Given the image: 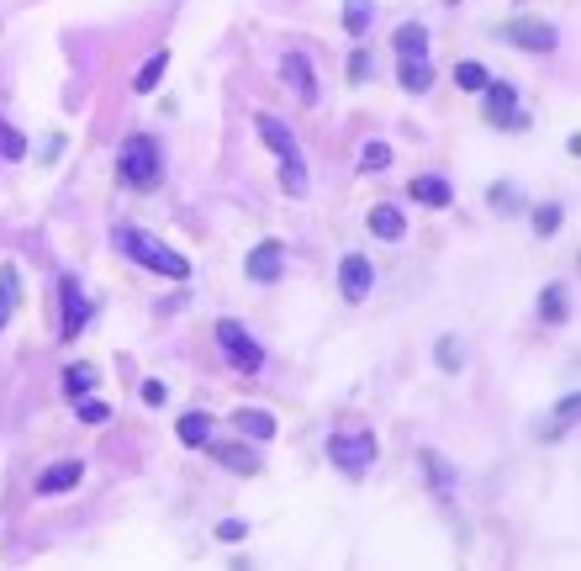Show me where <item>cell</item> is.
Instances as JSON below:
<instances>
[{
    "label": "cell",
    "mask_w": 581,
    "mask_h": 571,
    "mask_svg": "<svg viewBox=\"0 0 581 571\" xmlns=\"http://www.w3.org/2000/svg\"><path fill=\"white\" fill-rule=\"evenodd\" d=\"M217 455V466H228V471H238V476H254L259 471V455L249 450V445H206Z\"/></svg>",
    "instance_id": "9a60e30c"
},
{
    "label": "cell",
    "mask_w": 581,
    "mask_h": 571,
    "mask_svg": "<svg viewBox=\"0 0 581 571\" xmlns=\"http://www.w3.org/2000/svg\"><path fill=\"white\" fill-rule=\"evenodd\" d=\"M117 249L127 260H138L143 270L164 275V281H191V260H180L170 244H159V238H148L143 228H117Z\"/></svg>",
    "instance_id": "6da1fadb"
},
{
    "label": "cell",
    "mask_w": 581,
    "mask_h": 571,
    "mask_svg": "<svg viewBox=\"0 0 581 571\" xmlns=\"http://www.w3.org/2000/svg\"><path fill=\"white\" fill-rule=\"evenodd\" d=\"M143 402H148V408H164V402H170V392H164V381H143Z\"/></svg>",
    "instance_id": "4dcf8cb0"
},
{
    "label": "cell",
    "mask_w": 581,
    "mask_h": 571,
    "mask_svg": "<svg viewBox=\"0 0 581 571\" xmlns=\"http://www.w3.org/2000/svg\"><path fill=\"white\" fill-rule=\"evenodd\" d=\"M539 312H545V323H566V291H560V286H545Z\"/></svg>",
    "instance_id": "7402d4cb"
},
{
    "label": "cell",
    "mask_w": 581,
    "mask_h": 571,
    "mask_svg": "<svg viewBox=\"0 0 581 571\" xmlns=\"http://www.w3.org/2000/svg\"><path fill=\"white\" fill-rule=\"evenodd\" d=\"M164 64H170V53H164V48H159V53H148V64L133 75V90H138V96H148V90L164 80Z\"/></svg>",
    "instance_id": "ffe728a7"
},
{
    "label": "cell",
    "mask_w": 581,
    "mask_h": 571,
    "mask_svg": "<svg viewBox=\"0 0 581 571\" xmlns=\"http://www.w3.org/2000/svg\"><path fill=\"white\" fill-rule=\"evenodd\" d=\"M534 228H539V233H555V228H560V207H539V212H534Z\"/></svg>",
    "instance_id": "f546056e"
},
{
    "label": "cell",
    "mask_w": 581,
    "mask_h": 571,
    "mask_svg": "<svg viewBox=\"0 0 581 571\" xmlns=\"http://www.w3.org/2000/svg\"><path fill=\"white\" fill-rule=\"evenodd\" d=\"M397 53H402V85L423 96V90L434 85V64H428V32L418 22L397 27Z\"/></svg>",
    "instance_id": "7a4b0ae2"
},
{
    "label": "cell",
    "mask_w": 581,
    "mask_h": 571,
    "mask_svg": "<svg viewBox=\"0 0 581 571\" xmlns=\"http://www.w3.org/2000/svg\"><path fill=\"white\" fill-rule=\"evenodd\" d=\"M217 344L228 349V360L238 365V371H249V376L259 371V365H265V349H259L249 334H243V328H238L233 318H222V323H217Z\"/></svg>",
    "instance_id": "52a82bcc"
},
{
    "label": "cell",
    "mask_w": 581,
    "mask_h": 571,
    "mask_svg": "<svg viewBox=\"0 0 581 571\" xmlns=\"http://www.w3.org/2000/svg\"><path fill=\"white\" fill-rule=\"evenodd\" d=\"M280 186L286 196H307V164H280Z\"/></svg>",
    "instance_id": "d4e9b609"
},
{
    "label": "cell",
    "mask_w": 581,
    "mask_h": 571,
    "mask_svg": "<svg viewBox=\"0 0 581 571\" xmlns=\"http://www.w3.org/2000/svg\"><path fill=\"white\" fill-rule=\"evenodd\" d=\"M370 233L386 238V244H397V238L407 233V217L391 207V201H381V207H370Z\"/></svg>",
    "instance_id": "5bb4252c"
},
{
    "label": "cell",
    "mask_w": 581,
    "mask_h": 571,
    "mask_svg": "<svg viewBox=\"0 0 581 571\" xmlns=\"http://www.w3.org/2000/svg\"><path fill=\"white\" fill-rule=\"evenodd\" d=\"M106 418H111L106 402H96V397H85V402H80V423H106Z\"/></svg>",
    "instance_id": "f1b7e54d"
},
{
    "label": "cell",
    "mask_w": 581,
    "mask_h": 571,
    "mask_svg": "<svg viewBox=\"0 0 581 571\" xmlns=\"http://www.w3.org/2000/svg\"><path fill=\"white\" fill-rule=\"evenodd\" d=\"M90 312H96V307L85 302L80 281H74V275H64V281H59V334H64V339H80V328L90 323Z\"/></svg>",
    "instance_id": "8992f818"
},
{
    "label": "cell",
    "mask_w": 581,
    "mask_h": 571,
    "mask_svg": "<svg viewBox=\"0 0 581 571\" xmlns=\"http://www.w3.org/2000/svg\"><path fill=\"white\" fill-rule=\"evenodd\" d=\"M376 22V0H344V27L349 32H365Z\"/></svg>",
    "instance_id": "44dd1931"
},
{
    "label": "cell",
    "mask_w": 581,
    "mask_h": 571,
    "mask_svg": "<svg viewBox=\"0 0 581 571\" xmlns=\"http://www.w3.org/2000/svg\"><path fill=\"white\" fill-rule=\"evenodd\" d=\"M486 80H492V75H486L481 64H460V69H455V85H460V90H481Z\"/></svg>",
    "instance_id": "4316f807"
},
{
    "label": "cell",
    "mask_w": 581,
    "mask_h": 571,
    "mask_svg": "<svg viewBox=\"0 0 581 571\" xmlns=\"http://www.w3.org/2000/svg\"><path fill=\"white\" fill-rule=\"evenodd\" d=\"M280 75H286V85L296 90V96H302V106H317L323 96H317V75H312V59L307 53H286V59H280Z\"/></svg>",
    "instance_id": "9c48e42d"
},
{
    "label": "cell",
    "mask_w": 581,
    "mask_h": 571,
    "mask_svg": "<svg viewBox=\"0 0 581 571\" xmlns=\"http://www.w3.org/2000/svg\"><path fill=\"white\" fill-rule=\"evenodd\" d=\"M64 386H69V397H85L90 386H96V371H90V365H74V371L64 376Z\"/></svg>",
    "instance_id": "484cf974"
},
{
    "label": "cell",
    "mask_w": 581,
    "mask_h": 571,
    "mask_svg": "<svg viewBox=\"0 0 581 571\" xmlns=\"http://www.w3.org/2000/svg\"><path fill=\"white\" fill-rule=\"evenodd\" d=\"M16 302H22V270H16V265H0V328L11 323Z\"/></svg>",
    "instance_id": "d6986e66"
},
{
    "label": "cell",
    "mask_w": 581,
    "mask_h": 571,
    "mask_svg": "<svg viewBox=\"0 0 581 571\" xmlns=\"http://www.w3.org/2000/svg\"><path fill=\"white\" fill-rule=\"evenodd\" d=\"M423 466H428V476H434V487H439V492H449V471L439 466V455H423Z\"/></svg>",
    "instance_id": "d6a6232c"
},
{
    "label": "cell",
    "mask_w": 581,
    "mask_h": 571,
    "mask_svg": "<svg viewBox=\"0 0 581 571\" xmlns=\"http://www.w3.org/2000/svg\"><path fill=\"white\" fill-rule=\"evenodd\" d=\"M328 455H333V466H339L344 476H365L370 466H376V439H365V434H333L328 439Z\"/></svg>",
    "instance_id": "277c9868"
},
{
    "label": "cell",
    "mask_w": 581,
    "mask_h": 571,
    "mask_svg": "<svg viewBox=\"0 0 581 571\" xmlns=\"http://www.w3.org/2000/svg\"><path fill=\"white\" fill-rule=\"evenodd\" d=\"M233 429H238L243 439H275V418L259 413V408H238V413H233Z\"/></svg>",
    "instance_id": "ac0fdd59"
},
{
    "label": "cell",
    "mask_w": 581,
    "mask_h": 571,
    "mask_svg": "<svg viewBox=\"0 0 581 571\" xmlns=\"http://www.w3.org/2000/svg\"><path fill=\"white\" fill-rule=\"evenodd\" d=\"M243 270H249V281H254V286H270L275 275H280V244H275V238L254 244V254H249V265H243Z\"/></svg>",
    "instance_id": "7c38bea8"
},
{
    "label": "cell",
    "mask_w": 581,
    "mask_h": 571,
    "mask_svg": "<svg viewBox=\"0 0 581 571\" xmlns=\"http://www.w3.org/2000/svg\"><path fill=\"white\" fill-rule=\"evenodd\" d=\"M344 75H349V85L370 80V53H365V48H360V53H349V69H344Z\"/></svg>",
    "instance_id": "83f0119b"
},
{
    "label": "cell",
    "mask_w": 581,
    "mask_h": 571,
    "mask_svg": "<svg viewBox=\"0 0 581 571\" xmlns=\"http://www.w3.org/2000/svg\"><path fill=\"white\" fill-rule=\"evenodd\" d=\"M159 175H164V159H159L154 143H148V138H127V149H122V159H117V180H122V186L154 191Z\"/></svg>",
    "instance_id": "3957f363"
},
{
    "label": "cell",
    "mask_w": 581,
    "mask_h": 571,
    "mask_svg": "<svg viewBox=\"0 0 581 571\" xmlns=\"http://www.w3.org/2000/svg\"><path fill=\"white\" fill-rule=\"evenodd\" d=\"M481 96H486V122L492 127H513V133H523V127H529V117L518 112V90L513 85H502V80H486L481 85Z\"/></svg>",
    "instance_id": "5b68a950"
},
{
    "label": "cell",
    "mask_w": 581,
    "mask_h": 571,
    "mask_svg": "<svg viewBox=\"0 0 581 571\" xmlns=\"http://www.w3.org/2000/svg\"><path fill=\"white\" fill-rule=\"evenodd\" d=\"M386 164H391V143H365V149H360V170L365 175L386 170Z\"/></svg>",
    "instance_id": "603a6c76"
},
{
    "label": "cell",
    "mask_w": 581,
    "mask_h": 571,
    "mask_svg": "<svg viewBox=\"0 0 581 571\" xmlns=\"http://www.w3.org/2000/svg\"><path fill=\"white\" fill-rule=\"evenodd\" d=\"M339 286H344V302H365L370 286H376V270H370V260H360V254H344Z\"/></svg>",
    "instance_id": "30bf717a"
},
{
    "label": "cell",
    "mask_w": 581,
    "mask_h": 571,
    "mask_svg": "<svg viewBox=\"0 0 581 571\" xmlns=\"http://www.w3.org/2000/svg\"><path fill=\"white\" fill-rule=\"evenodd\" d=\"M259 138H265V149L280 159V164H302V149H296V133H291V127L286 122H280V117H259Z\"/></svg>",
    "instance_id": "ba28073f"
},
{
    "label": "cell",
    "mask_w": 581,
    "mask_h": 571,
    "mask_svg": "<svg viewBox=\"0 0 581 571\" xmlns=\"http://www.w3.org/2000/svg\"><path fill=\"white\" fill-rule=\"evenodd\" d=\"M439 365H444V371H455V365H460V344L455 339H439Z\"/></svg>",
    "instance_id": "1f68e13d"
},
{
    "label": "cell",
    "mask_w": 581,
    "mask_h": 571,
    "mask_svg": "<svg viewBox=\"0 0 581 571\" xmlns=\"http://www.w3.org/2000/svg\"><path fill=\"white\" fill-rule=\"evenodd\" d=\"M243 534H249V524H238V519H228V524H217V540H243Z\"/></svg>",
    "instance_id": "836d02e7"
},
{
    "label": "cell",
    "mask_w": 581,
    "mask_h": 571,
    "mask_svg": "<svg viewBox=\"0 0 581 571\" xmlns=\"http://www.w3.org/2000/svg\"><path fill=\"white\" fill-rule=\"evenodd\" d=\"M508 43L513 48H534V53H555V27H545V22H513L508 27Z\"/></svg>",
    "instance_id": "8fae6325"
},
{
    "label": "cell",
    "mask_w": 581,
    "mask_h": 571,
    "mask_svg": "<svg viewBox=\"0 0 581 571\" xmlns=\"http://www.w3.org/2000/svg\"><path fill=\"white\" fill-rule=\"evenodd\" d=\"M175 434H180V445L206 450V445H212V413H185Z\"/></svg>",
    "instance_id": "2e32d148"
},
{
    "label": "cell",
    "mask_w": 581,
    "mask_h": 571,
    "mask_svg": "<svg viewBox=\"0 0 581 571\" xmlns=\"http://www.w3.org/2000/svg\"><path fill=\"white\" fill-rule=\"evenodd\" d=\"M412 201H423V207H449L455 191H449V180H439V175H418L412 180Z\"/></svg>",
    "instance_id": "e0dca14e"
},
{
    "label": "cell",
    "mask_w": 581,
    "mask_h": 571,
    "mask_svg": "<svg viewBox=\"0 0 581 571\" xmlns=\"http://www.w3.org/2000/svg\"><path fill=\"white\" fill-rule=\"evenodd\" d=\"M27 154V143H22V133H16V127L0 117V159H22Z\"/></svg>",
    "instance_id": "cb8c5ba5"
},
{
    "label": "cell",
    "mask_w": 581,
    "mask_h": 571,
    "mask_svg": "<svg viewBox=\"0 0 581 571\" xmlns=\"http://www.w3.org/2000/svg\"><path fill=\"white\" fill-rule=\"evenodd\" d=\"M80 460H64V466H48L43 476H37V492H43V497H59V492H69L74 482H80Z\"/></svg>",
    "instance_id": "4fadbf2b"
}]
</instances>
